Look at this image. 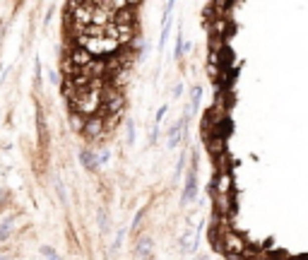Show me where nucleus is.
Instances as JSON below:
<instances>
[{
    "mask_svg": "<svg viewBox=\"0 0 308 260\" xmlns=\"http://www.w3.org/2000/svg\"><path fill=\"white\" fill-rule=\"evenodd\" d=\"M7 231H12V226H10V222H5L2 226H0V239H5V236H7Z\"/></svg>",
    "mask_w": 308,
    "mask_h": 260,
    "instance_id": "f257e3e1",
    "label": "nucleus"
}]
</instances>
